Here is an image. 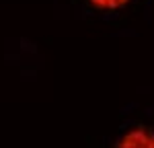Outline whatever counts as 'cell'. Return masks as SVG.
Masks as SVG:
<instances>
[{"label":"cell","mask_w":154,"mask_h":148,"mask_svg":"<svg viewBox=\"0 0 154 148\" xmlns=\"http://www.w3.org/2000/svg\"><path fill=\"white\" fill-rule=\"evenodd\" d=\"M134 0H86V4L91 8H95L99 12H117L128 8Z\"/></svg>","instance_id":"cell-2"},{"label":"cell","mask_w":154,"mask_h":148,"mask_svg":"<svg viewBox=\"0 0 154 148\" xmlns=\"http://www.w3.org/2000/svg\"><path fill=\"white\" fill-rule=\"evenodd\" d=\"M113 148H154V130L148 125H134L115 140Z\"/></svg>","instance_id":"cell-1"}]
</instances>
